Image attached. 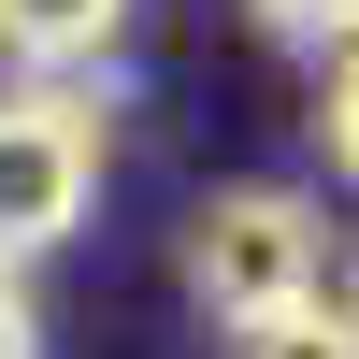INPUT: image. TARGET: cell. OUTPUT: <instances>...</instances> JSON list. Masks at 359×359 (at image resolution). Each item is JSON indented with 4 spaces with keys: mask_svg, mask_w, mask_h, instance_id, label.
I'll return each mask as SVG.
<instances>
[{
    "mask_svg": "<svg viewBox=\"0 0 359 359\" xmlns=\"http://www.w3.org/2000/svg\"><path fill=\"white\" fill-rule=\"evenodd\" d=\"M101 101H86L72 72H15L0 86V259H57L86 230V201H101Z\"/></svg>",
    "mask_w": 359,
    "mask_h": 359,
    "instance_id": "1",
    "label": "cell"
},
{
    "mask_svg": "<svg viewBox=\"0 0 359 359\" xmlns=\"http://www.w3.org/2000/svg\"><path fill=\"white\" fill-rule=\"evenodd\" d=\"M302 287H331V216H316L302 187H216L187 216V302L216 316V331L302 302Z\"/></svg>",
    "mask_w": 359,
    "mask_h": 359,
    "instance_id": "2",
    "label": "cell"
},
{
    "mask_svg": "<svg viewBox=\"0 0 359 359\" xmlns=\"http://www.w3.org/2000/svg\"><path fill=\"white\" fill-rule=\"evenodd\" d=\"M130 0H0V72H101Z\"/></svg>",
    "mask_w": 359,
    "mask_h": 359,
    "instance_id": "3",
    "label": "cell"
},
{
    "mask_svg": "<svg viewBox=\"0 0 359 359\" xmlns=\"http://www.w3.org/2000/svg\"><path fill=\"white\" fill-rule=\"evenodd\" d=\"M230 359H359V302H331V287H302V302L245 316V331H230Z\"/></svg>",
    "mask_w": 359,
    "mask_h": 359,
    "instance_id": "4",
    "label": "cell"
},
{
    "mask_svg": "<svg viewBox=\"0 0 359 359\" xmlns=\"http://www.w3.org/2000/svg\"><path fill=\"white\" fill-rule=\"evenodd\" d=\"M245 29H273L287 57H331L345 29H359V0H245Z\"/></svg>",
    "mask_w": 359,
    "mask_h": 359,
    "instance_id": "5",
    "label": "cell"
},
{
    "mask_svg": "<svg viewBox=\"0 0 359 359\" xmlns=\"http://www.w3.org/2000/svg\"><path fill=\"white\" fill-rule=\"evenodd\" d=\"M316 72H331V86H316V130H331V158L359 172V29H345L331 57H316Z\"/></svg>",
    "mask_w": 359,
    "mask_h": 359,
    "instance_id": "6",
    "label": "cell"
},
{
    "mask_svg": "<svg viewBox=\"0 0 359 359\" xmlns=\"http://www.w3.org/2000/svg\"><path fill=\"white\" fill-rule=\"evenodd\" d=\"M0 359H43V316H29V287H15V259H0Z\"/></svg>",
    "mask_w": 359,
    "mask_h": 359,
    "instance_id": "7",
    "label": "cell"
},
{
    "mask_svg": "<svg viewBox=\"0 0 359 359\" xmlns=\"http://www.w3.org/2000/svg\"><path fill=\"white\" fill-rule=\"evenodd\" d=\"M345 302H359V259H345Z\"/></svg>",
    "mask_w": 359,
    "mask_h": 359,
    "instance_id": "8",
    "label": "cell"
}]
</instances>
